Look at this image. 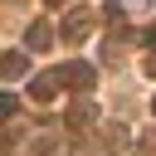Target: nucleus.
Returning a JSON list of instances; mask_svg holds the SVG:
<instances>
[{
  "mask_svg": "<svg viewBox=\"0 0 156 156\" xmlns=\"http://www.w3.org/2000/svg\"><path fill=\"white\" fill-rule=\"evenodd\" d=\"M54 93H58V83H54V78H34V83H29V102H39V107H44V102H54Z\"/></svg>",
  "mask_w": 156,
  "mask_h": 156,
  "instance_id": "obj_6",
  "label": "nucleus"
},
{
  "mask_svg": "<svg viewBox=\"0 0 156 156\" xmlns=\"http://www.w3.org/2000/svg\"><path fill=\"white\" fill-rule=\"evenodd\" d=\"M0 73H5V78H24V73H29V54H24V49L0 54Z\"/></svg>",
  "mask_w": 156,
  "mask_h": 156,
  "instance_id": "obj_4",
  "label": "nucleus"
},
{
  "mask_svg": "<svg viewBox=\"0 0 156 156\" xmlns=\"http://www.w3.org/2000/svg\"><path fill=\"white\" fill-rule=\"evenodd\" d=\"M58 88H73V93H88L93 83H98V68L93 63H83V58H68V63H58L54 73H49Z\"/></svg>",
  "mask_w": 156,
  "mask_h": 156,
  "instance_id": "obj_1",
  "label": "nucleus"
},
{
  "mask_svg": "<svg viewBox=\"0 0 156 156\" xmlns=\"http://www.w3.org/2000/svg\"><path fill=\"white\" fill-rule=\"evenodd\" d=\"M146 73H151V78H156V49H151V58H146Z\"/></svg>",
  "mask_w": 156,
  "mask_h": 156,
  "instance_id": "obj_9",
  "label": "nucleus"
},
{
  "mask_svg": "<svg viewBox=\"0 0 156 156\" xmlns=\"http://www.w3.org/2000/svg\"><path fill=\"white\" fill-rule=\"evenodd\" d=\"M24 49H29V54H44V49H54V24H49V20H34V24L24 29Z\"/></svg>",
  "mask_w": 156,
  "mask_h": 156,
  "instance_id": "obj_2",
  "label": "nucleus"
},
{
  "mask_svg": "<svg viewBox=\"0 0 156 156\" xmlns=\"http://www.w3.org/2000/svg\"><path fill=\"white\" fill-rule=\"evenodd\" d=\"M15 112H20V98L15 93H0V122H10Z\"/></svg>",
  "mask_w": 156,
  "mask_h": 156,
  "instance_id": "obj_7",
  "label": "nucleus"
},
{
  "mask_svg": "<svg viewBox=\"0 0 156 156\" xmlns=\"http://www.w3.org/2000/svg\"><path fill=\"white\" fill-rule=\"evenodd\" d=\"M93 122H98V107H93L88 98H83V102L73 98V107H68V127H73V132H83V127H93Z\"/></svg>",
  "mask_w": 156,
  "mask_h": 156,
  "instance_id": "obj_5",
  "label": "nucleus"
},
{
  "mask_svg": "<svg viewBox=\"0 0 156 156\" xmlns=\"http://www.w3.org/2000/svg\"><path fill=\"white\" fill-rule=\"evenodd\" d=\"M44 5H49V10H63V5H68V0H44Z\"/></svg>",
  "mask_w": 156,
  "mask_h": 156,
  "instance_id": "obj_10",
  "label": "nucleus"
},
{
  "mask_svg": "<svg viewBox=\"0 0 156 156\" xmlns=\"http://www.w3.org/2000/svg\"><path fill=\"white\" fill-rule=\"evenodd\" d=\"M127 141V127H107V146H122Z\"/></svg>",
  "mask_w": 156,
  "mask_h": 156,
  "instance_id": "obj_8",
  "label": "nucleus"
},
{
  "mask_svg": "<svg viewBox=\"0 0 156 156\" xmlns=\"http://www.w3.org/2000/svg\"><path fill=\"white\" fill-rule=\"evenodd\" d=\"M88 29H93V10H68V20H63L58 34H63V39H83Z\"/></svg>",
  "mask_w": 156,
  "mask_h": 156,
  "instance_id": "obj_3",
  "label": "nucleus"
},
{
  "mask_svg": "<svg viewBox=\"0 0 156 156\" xmlns=\"http://www.w3.org/2000/svg\"><path fill=\"white\" fill-rule=\"evenodd\" d=\"M151 107H156V102H151Z\"/></svg>",
  "mask_w": 156,
  "mask_h": 156,
  "instance_id": "obj_11",
  "label": "nucleus"
}]
</instances>
